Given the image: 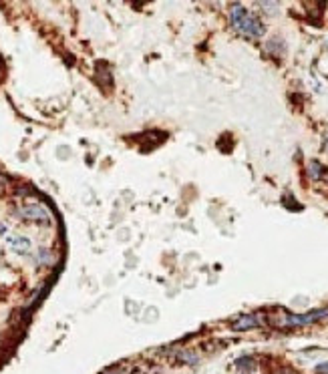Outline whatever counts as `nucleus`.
<instances>
[{
  "label": "nucleus",
  "instance_id": "3",
  "mask_svg": "<svg viewBox=\"0 0 328 374\" xmlns=\"http://www.w3.org/2000/svg\"><path fill=\"white\" fill-rule=\"evenodd\" d=\"M16 213L22 217V219H29V221H39V223H50V213L48 209L41 206V204H24L16 209Z\"/></svg>",
  "mask_w": 328,
  "mask_h": 374
},
{
  "label": "nucleus",
  "instance_id": "1",
  "mask_svg": "<svg viewBox=\"0 0 328 374\" xmlns=\"http://www.w3.org/2000/svg\"><path fill=\"white\" fill-rule=\"evenodd\" d=\"M230 20H232V26L238 31V33H242V35H246V37H252V39H258V37H262L264 35V24L254 16V14H250L244 6H240V4H234L232 6V10H230Z\"/></svg>",
  "mask_w": 328,
  "mask_h": 374
},
{
  "label": "nucleus",
  "instance_id": "12",
  "mask_svg": "<svg viewBox=\"0 0 328 374\" xmlns=\"http://www.w3.org/2000/svg\"><path fill=\"white\" fill-rule=\"evenodd\" d=\"M324 147H326V151H328V139H326V145H324Z\"/></svg>",
  "mask_w": 328,
  "mask_h": 374
},
{
  "label": "nucleus",
  "instance_id": "7",
  "mask_svg": "<svg viewBox=\"0 0 328 374\" xmlns=\"http://www.w3.org/2000/svg\"><path fill=\"white\" fill-rule=\"evenodd\" d=\"M236 368H240V370H254L256 368V360L252 356H240L236 360Z\"/></svg>",
  "mask_w": 328,
  "mask_h": 374
},
{
  "label": "nucleus",
  "instance_id": "2",
  "mask_svg": "<svg viewBox=\"0 0 328 374\" xmlns=\"http://www.w3.org/2000/svg\"><path fill=\"white\" fill-rule=\"evenodd\" d=\"M328 316V308H318V310H310L306 314H286L282 316L280 320H276V326H306V324H312L316 320H322Z\"/></svg>",
  "mask_w": 328,
  "mask_h": 374
},
{
  "label": "nucleus",
  "instance_id": "8",
  "mask_svg": "<svg viewBox=\"0 0 328 374\" xmlns=\"http://www.w3.org/2000/svg\"><path fill=\"white\" fill-rule=\"evenodd\" d=\"M179 360L181 362H187V364H198V356L194 352H181L179 354Z\"/></svg>",
  "mask_w": 328,
  "mask_h": 374
},
{
  "label": "nucleus",
  "instance_id": "11",
  "mask_svg": "<svg viewBox=\"0 0 328 374\" xmlns=\"http://www.w3.org/2000/svg\"><path fill=\"white\" fill-rule=\"evenodd\" d=\"M322 179H326V181H328V169H324V175H322Z\"/></svg>",
  "mask_w": 328,
  "mask_h": 374
},
{
  "label": "nucleus",
  "instance_id": "4",
  "mask_svg": "<svg viewBox=\"0 0 328 374\" xmlns=\"http://www.w3.org/2000/svg\"><path fill=\"white\" fill-rule=\"evenodd\" d=\"M256 326H260V320H258L256 316H252V314H246V316H240V318L232 324V330H236V332H244V330L256 328Z\"/></svg>",
  "mask_w": 328,
  "mask_h": 374
},
{
  "label": "nucleus",
  "instance_id": "5",
  "mask_svg": "<svg viewBox=\"0 0 328 374\" xmlns=\"http://www.w3.org/2000/svg\"><path fill=\"white\" fill-rule=\"evenodd\" d=\"M8 246L14 249V251L22 253V251H29V248H31V242H29L26 238H10V240H8Z\"/></svg>",
  "mask_w": 328,
  "mask_h": 374
},
{
  "label": "nucleus",
  "instance_id": "10",
  "mask_svg": "<svg viewBox=\"0 0 328 374\" xmlns=\"http://www.w3.org/2000/svg\"><path fill=\"white\" fill-rule=\"evenodd\" d=\"M274 374H294V370H290V368H276Z\"/></svg>",
  "mask_w": 328,
  "mask_h": 374
},
{
  "label": "nucleus",
  "instance_id": "9",
  "mask_svg": "<svg viewBox=\"0 0 328 374\" xmlns=\"http://www.w3.org/2000/svg\"><path fill=\"white\" fill-rule=\"evenodd\" d=\"M316 372H318V374H328V362L318 364V366H316Z\"/></svg>",
  "mask_w": 328,
  "mask_h": 374
},
{
  "label": "nucleus",
  "instance_id": "6",
  "mask_svg": "<svg viewBox=\"0 0 328 374\" xmlns=\"http://www.w3.org/2000/svg\"><path fill=\"white\" fill-rule=\"evenodd\" d=\"M324 169H326V167H322V163H318V161H310V163H308V173H310L312 179H322Z\"/></svg>",
  "mask_w": 328,
  "mask_h": 374
}]
</instances>
